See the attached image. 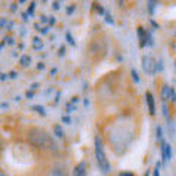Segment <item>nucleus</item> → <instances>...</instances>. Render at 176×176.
I'll return each instance as SVG.
<instances>
[{
  "instance_id": "obj_1",
  "label": "nucleus",
  "mask_w": 176,
  "mask_h": 176,
  "mask_svg": "<svg viewBox=\"0 0 176 176\" xmlns=\"http://www.w3.org/2000/svg\"><path fill=\"white\" fill-rule=\"evenodd\" d=\"M29 140L34 145L40 147V148H50V150H56V144L46 132H43L40 129H35L29 132Z\"/></svg>"
},
{
  "instance_id": "obj_2",
  "label": "nucleus",
  "mask_w": 176,
  "mask_h": 176,
  "mask_svg": "<svg viewBox=\"0 0 176 176\" xmlns=\"http://www.w3.org/2000/svg\"><path fill=\"white\" fill-rule=\"evenodd\" d=\"M95 159L98 163V167H100L101 173H109L110 172V163L107 160V156L103 150V144H101V138L97 135L95 136Z\"/></svg>"
},
{
  "instance_id": "obj_3",
  "label": "nucleus",
  "mask_w": 176,
  "mask_h": 176,
  "mask_svg": "<svg viewBox=\"0 0 176 176\" xmlns=\"http://www.w3.org/2000/svg\"><path fill=\"white\" fill-rule=\"evenodd\" d=\"M143 69L147 75H154L157 72V63L151 56H144L143 57Z\"/></svg>"
},
{
  "instance_id": "obj_4",
  "label": "nucleus",
  "mask_w": 176,
  "mask_h": 176,
  "mask_svg": "<svg viewBox=\"0 0 176 176\" xmlns=\"http://www.w3.org/2000/svg\"><path fill=\"white\" fill-rule=\"evenodd\" d=\"M170 159H172V147L167 143H163L161 144V161L167 163Z\"/></svg>"
},
{
  "instance_id": "obj_5",
  "label": "nucleus",
  "mask_w": 176,
  "mask_h": 176,
  "mask_svg": "<svg viewBox=\"0 0 176 176\" xmlns=\"http://www.w3.org/2000/svg\"><path fill=\"white\" fill-rule=\"evenodd\" d=\"M138 40H140V47H145L148 44V33L144 28H138Z\"/></svg>"
},
{
  "instance_id": "obj_6",
  "label": "nucleus",
  "mask_w": 176,
  "mask_h": 176,
  "mask_svg": "<svg viewBox=\"0 0 176 176\" xmlns=\"http://www.w3.org/2000/svg\"><path fill=\"white\" fill-rule=\"evenodd\" d=\"M145 98H147V104H148V112H150L151 116L156 115V103H154V97L151 92H147L145 94Z\"/></svg>"
},
{
  "instance_id": "obj_7",
  "label": "nucleus",
  "mask_w": 176,
  "mask_h": 176,
  "mask_svg": "<svg viewBox=\"0 0 176 176\" xmlns=\"http://www.w3.org/2000/svg\"><path fill=\"white\" fill-rule=\"evenodd\" d=\"M172 91H173V88H170L169 85H163V88H161V98H163V101H166L170 98Z\"/></svg>"
},
{
  "instance_id": "obj_8",
  "label": "nucleus",
  "mask_w": 176,
  "mask_h": 176,
  "mask_svg": "<svg viewBox=\"0 0 176 176\" xmlns=\"http://www.w3.org/2000/svg\"><path fill=\"white\" fill-rule=\"evenodd\" d=\"M72 176H85V163H79L75 169H74V173Z\"/></svg>"
},
{
  "instance_id": "obj_9",
  "label": "nucleus",
  "mask_w": 176,
  "mask_h": 176,
  "mask_svg": "<svg viewBox=\"0 0 176 176\" xmlns=\"http://www.w3.org/2000/svg\"><path fill=\"white\" fill-rule=\"evenodd\" d=\"M43 41H41V38H38V37H34L33 38V47L35 49V50H41L43 49Z\"/></svg>"
},
{
  "instance_id": "obj_10",
  "label": "nucleus",
  "mask_w": 176,
  "mask_h": 176,
  "mask_svg": "<svg viewBox=\"0 0 176 176\" xmlns=\"http://www.w3.org/2000/svg\"><path fill=\"white\" fill-rule=\"evenodd\" d=\"M21 65L24 67H28L29 65H31V57L28 56V54H24L22 57H21Z\"/></svg>"
},
{
  "instance_id": "obj_11",
  "label": "nucleus",
  "mask_w": 176,
  "mask_h": 176,
  "mask_svg": "<svg viewBox=\"0 0 176 176\" xmlns=\"http://www.w3.org/2000/svg\"><path fill=\"white\" fill-rule=\"evenodd\" d=\"M156 6H157V2H148V12H150V15H154Z\"/></svg>"
},
{
  "instance_id": "obj_12",
  "label": "nucleus",
  "mask_w": 176,
  "mask_h": 176,
  "mask_svg": "<svg viewBox=\"0 0 176 176\" xmlns=\"http://www.w3.org/2000/svg\"><path fill=\"white\" fill-rule=\"evenodd\" d=\"M53 129H54V135H56V136H59V138H63V131H62V128H60V126L56 125Z\"/></svg>"
},
{
  "instance_id": "obj_13",
  "label": "nucleus",
  "mask_w": 176,
  "mask_h": 176,
  "mask_svg": "<svg viewBox=\"0 0 176 176\" xmlns=\"http://www.w3.org/2000/svg\"><path fill=\"white\" fill-rule=\"evenodd\" d=\"M33 110H35V112H38V113H40L41 116H46V115H47L43 106H33Z\"/></svg>"
},
{
  "instance_id": "obj_14",
  "label": "nucleus",
  "mask_w": 176,
  "mask_h": 176,
  "mask_svg": "<svg viewBox=\"0 0 176 176\" xmlns=\"http://www.w3.org/2000/svg\"><path fill=\"white\" fill-rule=\"evenodd\" d=\"M66 41L69 43L71 46H75V40H74V37H72L71 33H66Z\"/></svg>"
},
{
  "instance_id": "obj_15",
  "label": "nucleus",
  "mask_w": 176,
  "mask_h": 176,
  "mask_svg": "<svg viewBox=\"0 0 176 176\" xmlns=\"http://www.w3.org/2000/svg\"><path fill=\"white\" fill-rule=\"evenodd\" d=\"M50 176H66V175H65V173H63L60 169H54V170L50 173Z\"/></svg>"
},
{
  "instance_id": "obj_16",
  "label": "nucleus",
  "mask_w": 176,
  "mask_h": 176,
  "mask_svg": "<svg viewBox=\"0 0 176 176\" xmlns=\"http://www.w3.org/2000/svg\"><path fill=\"white\" fill-rule=\"evenodd\" d=\"M163 69H164V60H163V59H159V62H157V71L161 72Z\"/></svg>"
},
{
  "instance_id": "obj_17",
  "label": "nucleus",
  "mask_w": 176,
  "mask_h": 176,
  "mask_svg": "<svg viewBox=\"0 0 176 176\" xmlns=\"http://www.w3.org/2000/svg\"><path fill=\"white\" fill-rule=\"evenodd\" d=\"M92 6H94V8L97 9V12H98V13H101V15H104V13H106V10H104V9L101 8V6L98 5V3H94Z\"/></svg>"
},
{
  "instance_id": "obj_18",
  "label": "nucleus",
  "mask_w": 176,
  "mask_h": 176,
  "mask_svg": "<svg viewBox=\"0 0 176 176\" xmlns=\"http://www.w3.org/2000/svg\"><path fill=\"white\" fill-rule=\"evenodd\" d=\"M161 110H163V116H169V109H167V104L163 101V106H161Z\"/></svg>"
},
{
  "instance_id": "obj_19",
  "label": "nucleus",
  "mask_w": 176,
  "mask_h": 176,
  "mask_svg": "<svg viewBox=\"0 0 176 176\" xmlns=\"http://www.w3.org/2000/svg\"><path fill=\"white\" fill-rule=\"evenodd\" d=\"M131 75H132V79H134L135 82H140V76H138V74H136V71H135V69L131 71Z\"/></svg>"
},
{
  "instance_id": "obj_20",
  "label": "nucleus",
  "mask_w": 176,
  "mask_h": 176,
  "mask_svg": "<svg viewBox=\"0 0 176 176\" xmlns=\"http://www.w3.org/2000/svg\"><path fill=\"white\" fill-rule=\"evenodd\" d=\"M75 109H76V107H75V104H74V103H72V104H71V103H67V106H66V112H67V113L74 112Z\"/></svg>"
},
{
  "instance_id": "obj_21",
  "label": "nucleus",
  "mask_w": 176,
  "mask_h": 176,
  "mask_svg": "<svg viewBox=\"0 0 176 176\" xmlns=\"http://www.w3.org/2000/svg\"><path fill=\"white\" fill-rule=\"evenodd\" d=\"M35 6H37V3H31V5H29V9H28V12H26V13H28V15H33L34 13V9H35Z\"/></svg>"
},
{
  "instance_id": "obj_22",
  "label": "nucleus",
  "mask_w": 176,
  "mask_h": 176,
  "mask_svg": "<svg viewBox=\"0 0 176 176\" xmlns=\"http://www.w3.org/2000/svg\"><path fill=\"white\" fill-rule=\"evenodd\" d=\"M104 19H106V21H107L109 24H115V21L112 19V16H110L109 12H106V13H104Z\"/></svg>"
},
{
  "instance_id": "obj_23",
  "label": "nucleus",
  "mask_w": 176,
  "mask_h": 176,
  "mask_svg": "<svg viewBox=\"0 0 176 176\" xmlns=\"http://www.w3.org/2000/svg\"><path fill=\"white\" fill-rule=\"evenodd\" d=\"M163 140V134H161V128L157 126V141H161Z\"/></svg>"
},
{
  "instance_id": "obj_24",
  "label": "nucleus",
  "mask_w": 176,
  "mask_h": 176,
  "mask_svg": "<svg viewBox=\"0 0 176 176\" xmlns=\"http://www.w3.org/2000/svg\"><path fill=\"white\" fill-rule=\"evenodd\" d=\"M62 120H63L66 125H71V123H72V119H71L69 116H63V117H62Z\"/></svg>"
},
{
  "instance_id": "obj_25",
  "label": "nucleus",
  "mask_w": 176,
  "mask_h": 176,
  "mask_svg": "<svg viewBox=\"0 0 176 176\" xmlns=\"http://www.w3.org/2000/svg\"><path fill=\"white\" fill-rule=\"evenodd\" d=\"M74 10H75V5H71V6L66 9V13L67 15H71V13H74Z\"/></svg>"
},
{
  "instance_id": "obj_26",
  "label": "nucleus",
  "mask_w": 176,
  "mask_h": 176,
  "mask_svg": "<svg viewBox=\"0 0 176 176\" xmlns=\"http://www.w3.org/2000/svg\"><path fill=\"white\" fill-rule=\"evenodd\" d=\"M8 76L10 78V79H15V78H16V72H15V71H10V72L8 74Z\"/></svg>"
},
{
  "instance_id": "obj_27",
  "label": "nucleus",
  "mask_w": 176,
  "mask_h": 176,
  "mask_svg": "<svg viewBox=\"0 0 176 176\" xmlns=\"http://www.w3.org/2000/svg\"><path fill=\"white\" fill-rule=\"evenodd\" d=\"M16 9H18L16 3H12V5H10V12H16Z\"/></svg>"
},
{
  "instance_id": "obj_28",
  "label": "nucleus",
  "mask_w": 176,
  "mask_h": 176,
  "mask_svg": "<svg viewBox=\"0 0 176 176\" xmlns=\"http://www.w3.org/2000/svg\"><path fill=\"white\" fill-rule=\"evenodd\" d=\"M53 9H54V10H59V9H60V3H59V2H54V3H53Z\"/></svg>"
},
{
  "instance_id": "obj_29",
  "label": "nucleus",
  "mask_w": 176,
  "mask_h": 176,
  "mask_svg": "<svg viewBox=\"0 0 176 176\" xmlns=\"http://www.w3.org/2000/svg\"><path fill=\"white\" fill-rule=\"evenodd\" d=\"M5 43H8V44H13V38H10V37H6V38H5Z\"/></svg>"
},
{
  "instance_id": "obj_30",
  "label": "nucleus",
  "mask_w": 176,
  "mask_h": 176,
  "mask_svg": "<svg viewBox=\"0 0 176 176\" xmlns=\"http://www.w3.org/2000/svg\"><path fill=\"white\" fill-rule=\"evenodd\" d=\"M49 29H50V26H44V28H41L40 31H41V34H47L49 33Z\"/></svg>"
},
{
  "instance_id": "obj_31",
  "label": "nucleus",
  "mask_w": 176,
  "mask_h": 176,
  "mask_svg": "<svg viewBox=\"0 0 176 176\" xmlns=\"http://www.w3.org/2000/svg\"><path fill=\"white\" fill-rule=\"evenodd\" d=\"M170 98H172V101H173V103H176V91H175V90L172 91V95H170Z\"/></svg>"
},
{
  "instance_id": "obj_32",
  "label": "nucleus",
  "mask_w": 176,
  "mask_h": 176,
  "mask_svg": "<svg viewBox=\"0 0 176 176\" xmlns=\"http://www.w3.org/2000/svg\"><path fill=\"white\" fill-rule=\"evenodd\" d=\"M153 176H160V172H159V166L153 170Z\"/></svg>"
},
{
  "instance_id": "obj_33",
  "label": "nucleus",
  "mask_w": 176,
  "mask_h": 176,
  "mask_svg": "<svg viewBox=\"0 0 176 176\" xmlns=\"http://www.w3.org/2000/svg\"><path fill=\"white\" fill-rule=\"evenodd\" d=\"M119 176H135L134 173H129V172H122Z\"/></svg>"
},
{
  "instance_id": "obj_34",
  "label": "nucleus",
  "mask_w": 176,
  "mask_h": 176,
  "mask_svg": "<svg viewBox=\"0 0 176 176\" xmlns=\"http://www.w3.org/2000/svg\"><path fill=\"white\" fill-rule=\"evenodd\" d=\"M6 78H9L6 74H2V75H0V79H2V81H6Z\"/></svg>"
},
{
  "instance_id": "obj_35",
  "label": "nucleus",
  "mask_w": 176,
  "mask_h": 176,
  "mask_svg": "<svg viewBox=\"0 0 176 176\" xmlns=\"http://www.w3.org/2000/svg\"><path fill=\"white\" fill-rule=\"evenodd\" d=\"M26 97H28V98H33V97H34V92H33V91H28V92H26Z\"/></svg>"
},
{
  "instance_id": "obj_36",
  "label": "nucleus",
  "mask_w": 176,
  "mask_h": 176,
  "mask_svg": "<svg viewBox=\"0 0 176 176\" xmlns=\"http://www.w3.org/2000/svg\"><path fill=\"white\" fill-rule=\"evenodd\" d=\"M37 88H38V84H33V85H31V91H35Z\"/></svg>"
},
{
  "instance_id": "obj_37",
  "label": "nucleus",
  "mask_w": 176,
  "mask_h": 176,
  "mask_svg": "<svg viewBox=\"0 0 176 176\" xmlns=\"http://www.w3.org/2000/svg\"><path fill=\"white\" fill-rule=\"evenodd\" d=\"M47 21H50V18H47V16H41V22H47Z\"/></svg>"
},
{
  "instance_id": "obj_38",
  "label": "nucleus",
  "mask_w": 176,
  "mask_h": 176,
  "mask_svg": "<svg viewBox=\"0 0 176 176\" xmlns=\"http://www.w3.org/2000/svg\"><path fill=\"white\" fill-rule=\"evenodd\" d=\"M54 22H56V19H54L53 16H50V21H49V24H50V25H53Z\"/></svg>"
},
{
  "instance_id": "obj_39",
  "label": "nucleus",
  "mask_w": 176,
  "mask_h": 176,
  "mask_svg": "<svg viewBox=\"0 0 176 176\" xmlns=\"http://www.w3.org/2000/svg\"><path fill=\"white\" fill-rule=\"evenodd\" d=\"M22 21H28V13H22Z\"/></svg>"
},
{
  "instance_id": "obj_40",
  "label": "nucleus",
  "mask_w": 176,
  "mask_h": 176,
  "mask_svg": "<svg viewBox=\"0 0 176 176\" xmlns=\"http://www.w3.org/2000/svg\"><path fill=\"white\" fill-rule=\"evenodd\" d=\"M60 53H59V54H60V56H63V54H65V47H60Z\"/></svg>"
},
{
  "instance_id": "obj_41",
  "label": "nucleus",
  "mask_w": 176,
  "mask_h": 176,
  "mask_svg": "<svg viewBox=\"0 0 176 176\" xmlns=\"http://www.w3.org/2000/svg\"><path fill=\"white\" fill-rule=\"evenodd\" d=\"M37 69H40V71L44 69V65H43V63H38V65H37Z\"/></svg>"
},
{
  "instance_id": "obj_42",
  "label": "nucleus",
  "mask_w": 176,
  "mask_h": 176,
  "mask_svg": "<svg viewBox=\"0 0 176 176\" xmlns=\"http://www.w3.org/2000/svg\"><path fill=\"white\" fill-rule=\"evenodd\" d=\"M78 97H74V98H72V103H74V104H76V103H78Z\"/></svg>"
},
{
  "instance_id": "obj_43",
  "label": "nucleus",
  "mask_w": 176,
  "mask_h": 176,
  "mask_svg": "<svg viewBox=\"0 0 176 176\" xmlns=\"http://www.w3.org/2000/svg\"><path fill=\"white\" fill-rule=\"evenodd\" d=\"M0 107H2V109H6V107H8V103H2V106H0Z\"/></svg>"
},
{
  "instance_id": "obj_44",
  "label": "nucleus",
  "mask_w": 176,
  "mask_h": 176,
  "mask_svg": "<svg viewBox=\"0 0 176 176\" xmlns=\"http://www.w3.org/2000/svg\"><path fill=\"white\" fill-rule=\"evenodd\" d=\"M2 26H3V28L6 26V21H5V19H2Z\"/></svg>"
},
{
  "instance_id": "obj_45",
  "label": "nucleus",
  "mask_w": 176,
  "mask_h": 176,
  "mask_svg": "<svg viewBox=\"0 0 176 176\" xmlns=\"http://www.w3.org/2000/svg\"><path fill=\"white\" fill-rule=\"evenodd\" d=\"M8 28H9V29H12V28H13V22H10V24L8 25Z\"/></svg>"
},
{
  "instance_id": "obj_46",
  "label": "nucleus",
  "mask_w": 176,
  "mask_h": 176,
  "mask_svg": "<svg viewBox=\"0 0 176 176\" xmlns=\"http://www.w3.org/2000/svg\"><path fill=\"white\" fill-rule=\"evenodd\" d=\"M0 176H8V175H6L5 172H2V173H0Z\"/></svg>"
},
{
  "instance_id": "obj_47",
  "label": "nucleus",
  "mask_w": 176,
  "mask_h": 176,
  "mask_svg": "<svg viewBox=\"0 0 176 176\" xmlns=\"http://www.w3.org/2000/svg\"><path fill=\"white\" fill-rule=\"evenodd\" d=\"M144 176H150V172H145V175Z\"/></svg>"
},
{
  "instance_id": "obj_48",
  "label": "nucleus",
  "mask_w": 176,
  "mask_h": 176,
  "mask_svg": "<svg viewBox=\"0 0 176 176\" xmlns=\"http://www.w3.org/2000/svg\"><path fill=\"white\" fill-rule=\"evenodd\" d=\"M175 35H176V31H175Z\"/></svg>"
}]
</instances>
